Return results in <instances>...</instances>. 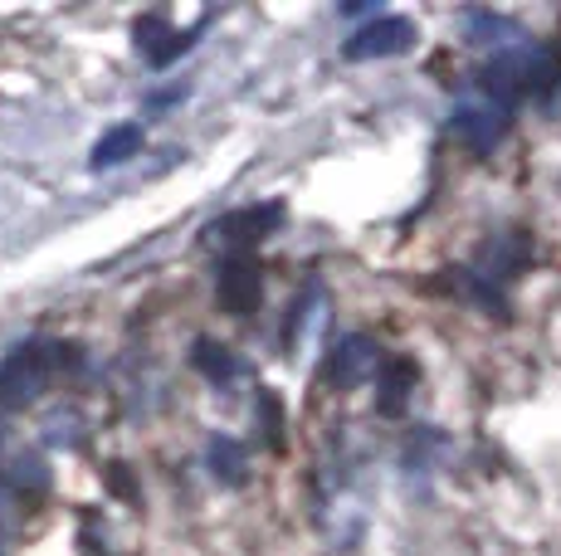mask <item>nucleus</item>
Masks as SVG:
<instances>
[{
    "label": "nucleus",
    "mask_w": 561,
    "mask_h": 556,
    "mask_svg": "<svg viewBox=\"0 0 561 556\" xmlns=\"http://www.w3.org/2000/svg\"><path fill=\"white\" fill-rule=\"evenodd\" d=\"M499 35L517 39V25H508L503 15H489V10H473V15H469V39H473V45H499Z\"/></svg>",
    "instance_id": "obj_12"
},
{
    "label": "nucleus",
    "mask_w": 561,
    "mask_h": 556,
    "mask_svg": "<svg viewBox=\"0 0 561 556\" xmlns=\"http://www.w3.org/2000/svg\"><path fill=\"white\" fill-rule=\"evenodd\" d=\"M205 454H210V474L220 478L225 488H240L244 478H250V454H244V444L230 440V435H215Z\"/></svg>",
    "instance_id": "obj_10"
},
{
    "label": "nucleus",
    "mask_w": 561,
    "mask_h": 556,
    "mask_svg": "<svg viewBox=\"0 0 561 556\" xmlns=\"http://www.w3.org/2000/svg\"><path fill=\"white\" fill-rule=\"evenodd\" d=\"M415 45V25H410L405 15H376L371 25H362L357 35L342 45V55L347 59H391V55H405V49Z\"/></svg>",
    "instance_id": "obj_3"
},
{
    "label": "nucleus",
    "mask_w": 561,
    "mask_h": 556,
    "mask_svg": "<svg viewBox=\"0 0 561 556\" xmlns=\"http://www.w3.org/2000/svg\"><path fill=\"white\" fill-rule=\"evenodd\" d=\"M449 132H455L463 147H473V152H493V147L503 142V132H508V108H499V103H489L479 93V99L459 103V108L449 113Z\"/></svg>",
    "instance_id": "obj_2"
},
{
    "label": "nucleus",
    "mask_w": 561,
    "mask_h": 556,
    "mask_svg": "<svg viewBox=\"0 0 561 556\" xmlns=\"http://www.w3.org/2000/svg\"><path fill=\"white\" fill-rule=\"evenodd\" d=\"M133 35H137V49H142V59L152 63V69H167V63L181 59L186 55V45H191V35H181L167 15H142Z\"/></svg>",
    "instance_id": "obj_7"
},
{
    "label": "nucleus",
    "mask_w": 561,
    "mask_h": 556,
    "mask_svg": "<svg viewBox=\"0 0 561 556\" xmlns=\"http://www.w3.org/2000/svg\"><path fill=\"white\" fill-rule=\"evenodd\" d=\"M196 371L201 377H210L215 386H225V381L240 377V357H234L230 347H215V341H196Z\"/></svg>",
    "instance_id": "obj_11"
},
{
    "label": "nucleus",
    "mask_w": 561,
    "mask_h": 556,
    "mask_svg": "<svg viewBox=\"0 0 561 556\" xmlns=\"http://www.w3.org/2000/svg\"><path fill=\"white\" fill-rule=\"evenodd\" d=\"M69 347H39V341H30V347H15L5 361H0V405L5 410H25V405H35L39 395H45L54 367H64V357Z\"/></svg>",
    "instance_id": "obj_1"
},
{
    "label": "nucleus",
    "mask_w": 561,
    "mask_h": 556,
    "mask_svg": "<svg viewBox=\"0 0 561 556\" xmlns=\"http://www.w3.org/2000/svg\"><path fill=\"white\" fill-rule=\"evenodd\" d=\"M264 298V278H259V264L250 254H230L220 269V303L230 308L234 317H250Z\"/></svg>",
    "instance_id": "obj_6"
},
{
    "label": "nucleus",
    "mask_w": 561,
    "mask_h": 556,
    "mask_svg": "<svg viewBox=\"0 0 561 556\" xmlns=\"http://www.w3.org/2000/svg\"><path fill=\"white\" fill-rule=\"evenodd\" d=\"M259 415H264V440L278 449V444H284V415H278L274 391H259Z\"/></svg>",
    "instance_id": "obj_13"
},
{
    "label": "nucleus",
    "mask_w": 561,
    "mask_h": 556,
    "mask_svg": "<svg viewBox=\"0 0 561 556\" xmlns=\"http://www.w3.org/2000/svg\"><path fill=\"white\" fill-rule=\"evenodd\" d=\"M420 381V367L410 357H386L381 367H376V410L381 415H401L410 391H415Z\"/></svg>",
    "instance_id": "obj_8"
},
{
    "label": "nucleus",
    "mask_w": 561,
    "mask_h": 556,
    "mask_svg": "<svg viewBox=\"0 0 561 556\" xmlns=\"http://www.w3.org/2000/svg\"><path fill=\"white\" fill-rule=\"evenodd\" d=\"M376 341L371 337H362V333H352V337H342L337 347H332V357H328V386H337V391H352V386H362L366 377H376V367H381V357H376Z\"/></svg>",
    "instance_id": "obj_5"
},
{
    "label": "nucleus",
    "mask_w": 561,
    "mask_h": 556,
    "mask_svg": "<svg viewBox=\"0 0 561 556\" xmlns=\"http://www.w3.org/2000/svg\"><path fill=\"white\" fill-rule=\"evenodd\" d=\"M284 220V206H250V210H234V216H225V220H215L210 230H205V244H220V250H234V254H244V244H254V240H264L274 224Z\"/></svg>",
    "instance_id": "obj_4"
},
{
    "label": "nucleus",
    "mask_w": 561,
    "mask_h": 556,
    "mask_svg": "<svg viewBox=\"0 0 561 556\" xmlns=\"http://www.w3.org/2000/svg\"><path fill=\"white\" fill-rule=\"evenodd\" d=\"M142 152V127L137 123H123V127H107V132L93 142V157H89V166L93 171H107V166H123L127 157H137Z\"/></svg>",
    "instance_id": "obj_9"
}]
</instances>
